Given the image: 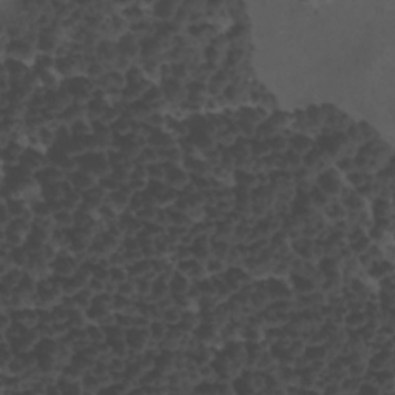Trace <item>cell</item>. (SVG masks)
<instances>
[{"label":"cell","mask_w":395,"mask_h":395,"mask_svg":"<svg viewBox=\"0 0 395 395\" xmlns=\"http://www.w3.org/2000/svg\"><path fill=\"white\" fill-rule=\"evenodd\" d=\"M187 91V88L181 84V82H178V80H168V82L165 84V88H164V94L165 97L168 99V101H175V102H181L184 101V99H187L184 96V93Z\"/></svg>","instance_id":"6da1fadb"},{"label":"cell","mask_w":395,"mask_h":395,"mask_svg":"<svg viewBox=\"0 0 395 395\" xmlns=\"http://www.w3.org/2000/svg\"><path fill=\"white\" fill-rule=\"evenodd\" d=\"M312 147H313L312 141L309 138L304 136V134H298V136L293 138V141L290 142V148L295 151L296 155H300V156H304V155L310 153Z\"/></svg>","instance_id":"7a4b0ae2"},{"label":"cell","mask_w":395,"mask_h":395,"mask_svg":"<svg viewBox=\"0 0 395 395\" xmlns=\"http://www.w3.org/2000/svg\"><path fill=\"white\" fill-rule=\"evenodd\" d=\"M133 48H138L136 37H134V36H130V34L124 36V39L121 40V47H119V50L122 51V54L127 57V59L134 57V54H136V53L133 51Z\"/></svg>","instance_id":"3957f363"},{"label":"cell","mask_w":395,"mask_h":395,"mask_svg":"<svg viewBox=\"0 0 395 395\" xmlns=\"http://www.w3.org/2000/svg\"><path fill=\"white\" fill-rule=\"evenodd\" d=\"M176 10H178V5H173V3H158L156 5V10H155V14L158 17L164 20H170L173 19L176 16Z\"/></svg>","instance_id":"277c9868"},{"label":"cell","mask_w":395,"mask_h":395,"mask_svg":"<svg viewBox=\"0 0 395 395\" xmlns=\"http://www.w3.org/2000/svg\"><path fill=\"white\" fill-rule=\"evenodd\" d=\"M307 118H309L310 125H313V127H320V125L324 124L326 111H324V108H321V107H312V108L307 111Z\"/></svg>","instance_id":"5b68a950"},{"label":"cell","mask_w":395,"mask_h":395,"mask_svg":"<svg viewBox=\"0 0 395 395\" xmlns=\"http://www.w3.org/2000/svg\"><path fill=\"white\" fill-rule=\"evenodd\" d=\"M375 215L381 219H391L392 216V212H391V202L389 201H378L375 205Z\"/></svg>","instance_id":"8992f818"},{"label":"cell","mask_w":395,"mask_h":395,"mask_svg":"<svg viewBox=\"0 0 395 395\" xmlns=\"http://www.w3.org/2000/svg\"><path fill=\"white\" fill-rule=\"evenodd\" d=\"M165 94H164V91L161 88H150L148 90V93L144 96L145 97V102L147 104H150V105H155V104H158V102H161L162 101V97H164Z\"/></svg>","instance_id":"52a82bcc"},{"label":"cell","mask_w":395,"mask_h":395,"mask_svg":"<svg viewBox=\"0 0 395 395\" xmlns=\"http://www.w3.org/2000/svg\"><path fill=\"white\" fill-rule=\"evenodd\" d=\"M173 175H170V184H172V187H178V188H181L187 184L185 181V178H187V172H181V170H175V172H172Z\"/></svg>","instance_id":"ba28073f"},{"label":"cell","mask_w":395,"mask_h":395,"mask_svg":"<svg viewBox=\"0 0 395 395\" xmlns=\"http://www.w3.org/2000/svg\"><path fill=\"white\" fill-rule=\"evenodd\" d=\"M59 70L64 76H73L74 73V62H71L68 59H62L59 64Z\"/></svg>","instance_id":"9c48e42d"}]
</instances>
